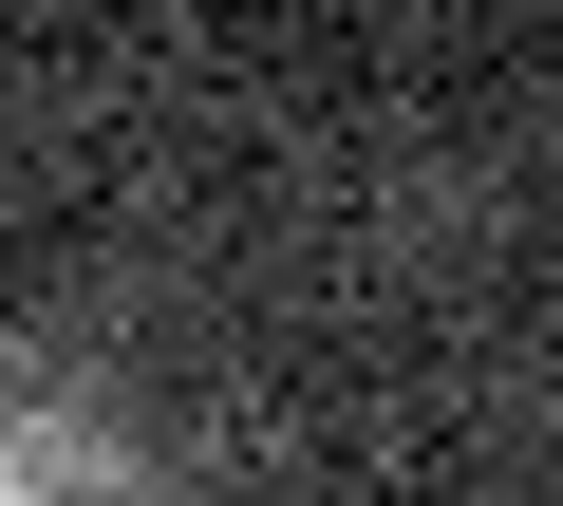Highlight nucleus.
Here are the masks:
<instances>
[{
    "instance_id": "nucleus-1",
    "label": "nucleus",
    "mask_w": 563,
    "mask_h": 506,
    "mask_svg": "<svg viewBox=\"0 0 563 506\" xmlns=\"http://www.w3.org/2000/svg\"><path fill=\"white\" fill-rule=\"evenodd\" d=\"M0 506H169V487H151V431L113 394L0 375Z\"/></svg>"
}]
</instances>
